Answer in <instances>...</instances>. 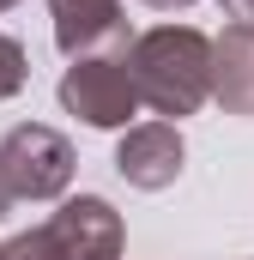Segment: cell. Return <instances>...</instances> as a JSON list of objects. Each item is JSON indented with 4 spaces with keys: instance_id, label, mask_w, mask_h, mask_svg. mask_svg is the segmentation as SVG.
<instances>
[{
    "instance_id": "9c48e42d",
    "label": "cell",
    "mask_w": 254,
    "mask_h": 260,
    "mask_svg": "<svg viewBox=\"0 0 254 260\" xmlns=\"http://www.w3.org/2000/svg\"><path fill=\"white\" fill-rule=\"evenodd\" d=\"M230 6H236V12H242V18H254V0H230Z\"/></svg>"
},
{
    "instance_id": "ba28073f",
    "label": "cell",
    "mask_w": 254,
    "mask_h": 260,
    "mask_svg": "<svg viewBox=\"0 0 254 260\" xmlns=\"http://www.w3.org/2000/svg\"><path fill=\"white\" fill-rule=\"evenodd\" d=\"M18 85H24V49L0 30V97H12Z\"/></svg>"
},
{
    "instance_id": "30bf717a",
    "label": "cell",
    "mask_w": 254,
    "mask_h": 260,
    "mask_svg": "<svg viewBox=\"0 0 254 260\" xmlns=\"http://www.w3.org/2000/svg\"><path fill=\"white\" fill-rule=\"evenodd\" d=\"M145 6H188V0H145Z\"/></svg>"
},
{
    "instance_id": "8992f818",
    "label": "cell",
    "mask_w": 254,
    "mask_h": 260,
    "mask_svg": "<svg viewBox=\"0 0 254 260\" xmlns=\"http://www.w3.org/2000/svg\"><path fill=\"white\" fill-rule=\"evenodd\" d=\"M61 55H85L103 37H121V0H49Z\"/></svg>"
},
{
    "instance_id": "3957f363",
    "label": "cell",
    "mask_w": 254,
    "mask_h": 260,
    "mask_svg": "<svg viewBox=\"0 0 254 260\" xmlns=\"http://www.w3.org/2000/svg\"><path fill=\"white\" fill-rule=\"evenodd\" d=\"M61 103L79 121H91V127H121L139 109V85H133L127 55H85L79 67H67Z\"/></svg>"
},
{
    "instance_id": "7a4b0ae2",
    "label": "cell",
    "mask_w": 254,
    "mask_h": 260,
    "mask_svg": "<svg viewBox=\"0 0 254 260\" xmlns=\"http://www.w3.org/2000/svg\"><path fill=\"white\" fill-rule=\"evenodd\" d=\"M6 260H121V218L97 194L67 200L43 230L18 236Z\"/></svg>"
},
{
    "instance_id": "277c9868",
    "label": "cell",
    "mask_w": 254,
    "mask_h": 260,
    "mask_svg": "<svg viewBox=\"0 0 254 260\" xmlns=\"http://www.w3.org/2000/svg\"><path fill=\"white\" fill-rule=\"evenodd\" d=\"M0 170H6L18 200H55L73 176V151L49 127H12L0 139Z\"/></svg>"
},
{
    "instance_id": "5b68a950",
    "label": "cell",
    "mask_w": 254,
    "mask_h": 260,
    "mask_svg": "<svg viewBox=\"0 0 254 260\" xmlns=\"http://www.w3.org/2000/svg\"><path fill=\"white\" fill-rule=\"evenodd\" d=\"M115 170H121L133 188H145V194L170 188V182L182 176V133L170 127V121H145V127H133L121 139V151H115Z\"/></svg>"
},
{
    "instance_id": "8fae6325",
    "label": "cell",
    "mask_w": 254,
    "mask_h": 260,
    "mask_svg": "<svg viewBox=\"0 0 254 260\" xmlns=\"http://www.w3.org/2000/svg\"><path fill=\"white\" fill-rule=\"evenodd\" d=\"M0 6H12V0H0Z\"/></svg>"
},
{
    "instance_id": "6da1fadb",
    "label": "cell",
    "mask_w": 254,
    "mask_h": 260,
    "mask_svg": "<svg viewBox=\"0 0 254 260\" xmlns=\"http://www.w3.org/2000/svg\"><path fill=\"white\" fill-rule=\"evenodd\" d=\"M133 85H139V103H151L157 115H194L212 91V73H218V49L200 37V30H176V24H157L133 43Z\"/></svg>"
},
{
    "instance_id": "52a82bcc",
    "label": "cell",
    "mask_w": 254,
    "mask_h": 260,
    "mask_svg": "<svg viewBox=\"0 0 254 260\" xmlns=\"http://www.w3.org/2000/svg\"><path fill=\"white\" fill-rule=\"evenodd\" d=\"M212 91L224 97V109L254 115V24L224 30V43H218V73H212Z\"/></svg>"
}]
</instances>
